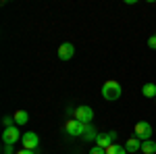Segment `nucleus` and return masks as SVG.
<instances>
[{
	"label": "nucleus",
	"instance_id": "obj_1",
	"mask_svg": "<svg viewBox=\"0 0 156 154\" xmlns=\"http://www.w3.org/2000/svg\"><path fill=\"white\" fill-rule=\"evenodd\" d=\"M121 94H123V88H121L119 81H106L104 85H102V98L104 100H108V102H115V100H119Z\"/></svg>",
	"mask_w": 156,
	"mask_h": 154
},
{
	"label": "nucleus",
	"instance_id": "obj_2",
	"mask_svg": "<svg viewBox=\"0 0 156 154\" xmlns=\"http://www.w3.org/2000/svg\"><path fill=\"white\" fill-rule=\"evenodd\" d=\"M133 135L137 138V140H152V125L148 123V121H137L135 123V127H133Z\"/></svg>",
	"mask_w": 156,
	"mask_h": 154
},
{
	"label": "nucleus",
	"instance_id": "obj_3",
	"mask_svg": "<svg viewBox=\"0 0 156 154\" xmlns=\"http://www.w3.org/2000/svg\"><path fill=\"white\" fill-rule=\"evenodd\" d=\"M21 138H23V133L19 131L17 125L15 127H6V129L2 131V142H4V146H15Z\"/></svg>",
	"mask_w": 156,
	"mask_h": 154
},
{
	"label": "nucleus",
	"instance_id": "obj_4",
	"mask_svg": "<svg viewBox=\"0 0 156 154\" xmlns=\"http://www.w3.org/2000/svg\"><path fill=\"white\" fill-rule=\"evenodd\" d=\"M75 119H77V121H81L83 125H90V123L94 121V108L87 106V104L77 106V108H75Z\"/></svg>",
	"mask_w": 156,
	"mask_h": 154
},
{
	"label": "nucleus",
	"instance_id": "obj_5",
	"mask_svg": "<svg viewBox=\"0 0 156 154\" xmlns=\"http://www.w3.org/2000/svg\"><path fill=\"white\" fill-rule=\"evenodd\" d=\"M65 131H67L69 135H73V138H77V135H83L85 125L81 121H77V119H69V121L65 123Z\"/></svg>",
	"mask_w": 156,
	"mask_h": 154
},
{
	"label": "nucleus",
	"instance_id": "obj_6",
	"mask_svg": "<svg viewBox=\"0 0 156 154\" xmlns=\"http://www.w3.org/2000/svg\"><path fill=\"white\" fill-rule=\"evenodd\" d=\"M21 142H23L25 150H36L37 146H40V138H37L36 131H25L23 138H21Z\"/></svg>",
	"mask_w": 156,
	"mask_h": 154
},
{
	"label": "nucleus",
	"instance_id": "obj_7",
	"mask_svg": "<svg viewBox=\"0 0 156 154\" xmlns=\"http://www.w3.org/2000/svg\"><path fill=\"white\" fill-rule=\"evenodd\" d=\"M73 54H75V46L71 42H62L58 46V59L60 60H71Z\"/></svg>",
	"mask_w": 156,
	"mask_h": 154
},
{
	"label": "nucleus",
	"instance_id": "obj_8",
	"mask_svg": "<svg viewBox=\"0 0 156 154\" xmlns=\"http://www.w3.org/2000/svg\"><path fill=\"white\" fill-rule=\"evenodd\" d=\"M125 150H127L129 154L140 152V150H142V140H137L135 135H133V138H129V140L125 142Z\"/></svg>",
	"mask_w": 156,
	"mask_h": 154
},
{
	"label": "nucleus",
	"instance_id": "obj_9",
	"mask_svg": "<svg viewBox=\"0 0 156 154\" xmlns=\"http://www.w3.org/2000/svg\"><path fill=\"white\" fill-rule=\"evenodd\" d=\"M110 144H115V142H112V138H110V131H108V133H100V135L96 138V146H98V148H104V150H106Z\"/></svg>",
	"mask_w": 156,
	"mask_h": 154
},
{
	"label": "nucleus",
	"instance_id": "obj_10",
	"mask_svg": "<svg viewBox=\"0 0 156 154\" xmlns=\"http://www.w3.org/2000/svg\"><path fill=\"white\" fill-rule=\"evenodd\" d=\"M12 117H15V125H17V127H19V125H27V123H29V113H27V110H17Z\"/></svg>",
	"mask_w": 156,
	"mask_h": 154
},
{
	"label": "nucleus",
	"instance_id": "obj_11",
	"mask_svg": "<svg viewBox=\"0 0 156 154\" xmlns=\"http://www.w3.org/2000/svg\"><path fill=\"white\" fill-rule=\"evenodd\" d=\"M98 135H100V133L96 131V127L90 123V125H85V131H83V135H81V138H83L85 142H92V140H96Z\"/></svg>",
	"mask_w": 156,
	"mask_h": 154
},
{
	"label": "nucleus",
	"instance_id": "obj_12",
	"mask_svg": "<svg viewBox=\"0 0 156 154\" xmlns=\"http://www.w3.org/2000/svg\"><path fill=\"white\" fill-rule=\"evenodd\" d=\"M142 154H156V142L154 140H146V142H142V150H140Z\"/></svg>",
	"mask_w": 156,
	"mask_h": 154
},
{
	"label": "nucleus",
	"instance_id": "obj_13",
	"mask_svg": "<svg viewBox=\"0 0 156 154\" xmlns=\"http://www.w3.org/2000/svg\"><path fill=\"white\" fill-rule=\"evenodd\" d=\"M142 94H144L146 98H154L156 100V83H144Z\"/></svg>",
	"mask_w": 156,
	"mask_h": 154
},
{
	"label": "nucleus",
	"instance_id": "obj_14",
	"mask_svg": "<svg viewBox=\"0 0 156 154\" xmlns=\"http://www.w3.org/2000/svg\"><path fill=\"white\" fill-rule=\"evenodd\" d=\"M106 154H127L125 146H119V144H110L106 148Z\"/></svg>",
	"mask_w": 156,
	"mask_h": 154
},
{
	"label": "nucleus",
	"instance_id": "obj_15",
	"mask_svg": "<svg viewBox=\"0 0 156 154\" xmlns=\"http://www.w3.org/2000/svg\"><path fill=\"white\" fill-rule=\"evenodd\" d=\"M2 123H4V129H6V127H15V117L6 115V117H2Z\"/></svg>",
	"mask_w": 156,
	"mask_h": 154
},
{
	"label": "nucleus",
	"instance_id": "obj_16",
	"mask_svg": "<svg viewBox=\"0 0 156 154\" xmlns=\"http://www.w3.org/2000/svg\"><path fill=\"white\" fill-rule=\"evenodd\" d=\"M148 46L152 48V50H156V34H154V36H150V38H148Z\"/></svg>",
	"mask_w": 156,
	"mask_h": 154
},
{
	"label": "nucleus",
	"instance_id": "obj_17",
	"mask_svg": "<svg viewBox=\"0 0 156 154\" xmlns=\"http://www.w3.org/2000/svg\"><path fill=\"white\" fill-rule=\"evenodd\" d=\"M90 154H106V150H104V148H98V146H94V148L90 150Z\"/></svg>",
	"mask_w": 156,
	"mask_h": 154
},
{
	"label": "nucleus",
	"instance_id": "obj_18",
	"mask_svg": "<svg viewBox=\"0 0 156 154\" xmlns=\"http://www.w3.org/2000/svg\"><path fill=\"white\" fill-rule=\"evenodd\" d=\"M17 154H36V150H25V148H23V150H19Z\"/></svg>",
	"mask_w": 156,
	"mask_h": 154
},
{
	"label": "nucleus",
	"instance_id": "obj_19",
	"mask_svg": "<svg viewBox=\"0 0 156 154\" xmlns=\"http://www.w3.org/2000/svg\"><path fill=\"white\" fill-rule=\"evenodd\" d=\"M2 154H12V152H2Z\"/></svg>",
	"mask_w": 156,
	"mask_h": 154
},
{
	"label": "nucleus",
	"instance_id": "obj_20",
	"mask_svg": "<svg viewBox=\"0 0 156 154\" xmlns=\"http://www.w3.org/2000/svg\"><path fill=\"white\" fill-rule=\"evenodd\" d=\"M135 154H142V152H135Z\"/></svg>",
	"mask_w": 156,
	"mask_h": 154
}]
</instances>
